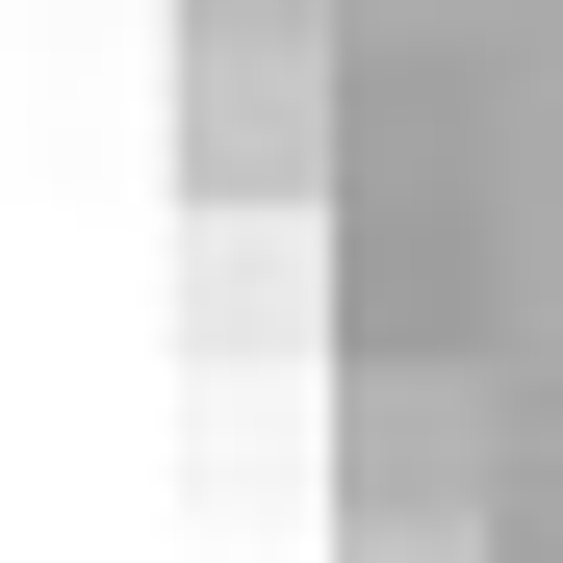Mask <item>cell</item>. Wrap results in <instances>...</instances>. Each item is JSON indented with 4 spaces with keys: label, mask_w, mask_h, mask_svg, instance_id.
Here are the masks:
<instances>
[{
    "label": "cell",
    "mask_w": 563,
    "mask_h": 563,
    "mask_svg": "<svg viewBox=\"0 0 563 563\" xmlns=\"http://www.w3.org/2000/svg\"><path fill=\"white\" fill-rule=\"evenodd\" d=\"M308 231H282V206H206V358H256V333H308Z\"/></svg>",
    "instance_id": "obj_2"
},
{
    "label": "cell",
    "mask_w": 563,
    "mask_h": 563,
    "mask_svg": "<svg viewBox=\"0 0 563 563\" xmlns=\"http://www.w3.org/2000/svg\"><path fill=\"white\" fill-rule=\"evenodd\" d=\"M358 538H461V358H358Z\"/></svg>",
    "instance_id": "obj_1"
}]
</instances>
